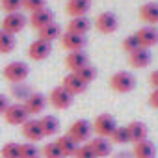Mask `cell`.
<instances>
[{"mask_svg": "<svg viewBox=\"0 0 158 158\" xmlns=\"http://www.w3.org/2000/svg\"><path fill=\"white\" fill-rule=\"evenodd\" d=\"M2 74H4V78H6L8 82L19 86V84H23V82H26V78L30 76V67H28L26 61L17 60V61L8 63V65L4 67Z\"/></svg>", "mask_w": 158, "mask_h": 158, "instance_id": "1", "label": "cell"}, {"mask_svg": "<svg viewBox=\"0 0 158 158\" xmlns=\"http://www.w3.org/2000/svg\"><path fill=\"white\" fill-rule=\"evenodd\" d=\"M91 134H93V125L88 119H76L74 123H71V127L67 130V136L71 139H74L78 145L88 143L91 139Z\"/></svg>", "mask_w": 158, "mask_h": 158, "instance_id": "2", "label": "cell"}, {"mask_svg": "<svg viewBox=\"0 0 158 158\" xmlns=\"http://www.w3.org/2000/svg\"><path fill=\"white\" fill-rule=\"evenodd\" d=\"M110 88L115 93H130L136 88V78L128 71H117L110 76Z\"/></svg>", "mask_w": 158, "mask_h": 158, "instance_id": "3", "label": "cell"}, {"mask_svg": "<svg viewBox=\"0 0 158 158\" xmlns=\"http://www.w3.org/2000/svg\"><path fill=\"white\" fill-rule=\"evenodd\" d=\"M2 117L11 127H23L30 119V115H28V112H26V108H24L23 102H10V106L6 108V112H4Z\"/></svg>", "mask_w": 158, "mask_h": 158, "instance_id": "4", "label": "cell"}, {"mask_svg": "<svg viewBox=\"0 0 158 158\" xmlns=\"http://www.w3.org/2000/svg\"><path fill=\"white\" fill-rule=\"evenodd\" d=\"M93 132L101 138H110L112 132L117 128V123H115V117L112 114H99L95 119H93Z\"/></svg>", "mask_w": 158, "mask_h": 158, "instance_id": "5", "label": "cell"}, {"mask_svg": "<svg viewBox=\"0 0 158 158\" xmlns=\"http://www.w3.org/2000/svg\"><path fill=\"white\" fill-rule=\"evenodd\" d=\"M73 99H74V97H73L63 86L52 88L50 93H48V97H47V101H48L56 110H67V108L73 104Z\"/></svg>", "mask_w": 158, "mask_h": 158, "instance_id": "6", "label": "cell"}, {"mask_svg": "<svg viewBox=\"0 0 158 158\" xmlns=\"http://www.w3.org/2000/svg\"><path fill=\"white\" fill-rule=\"evenodd\" d=\"M93 24H95V28L101 34L108 35V34H114L119 28V19H117V15L114 11H102V13L97 15V19H95Z\"/></svg>", "mask_w": 158, "mask_h": 158, "instance_id": "7", "label": "cell"}, {"mask_svg": "<svg viewBox=\"0 0 158 158\" xmlns=\"http://www.w3.org/2000/svg\"><path fill=\"white\" fill-rule=\"evenodd\" d=\"M28 24V19L23 11H15V13H6L4 21H2V30H6L8 34H19L24 30V26Z\"/></svg>", "mask_w": 158, "mask_h": 158, "instance_id": "8", "label": "cell"}, {"mask_svg": "<svg viewBox=\"0 0 158 158\" xmlns=\"http://www.w3.org/2000/svg\"><path fill=\"white\" fill-rule=\"evenodd\" d=\"M23 104H24L28 115H37V114H41V112L45 110V106H47V97H45L43 93H37V91H35V93H28V95L24 97Z\"/></svg>", "mask_w": 158, "mask_h": 158, "instance_id": "9", "label": "cell"}, {"mask_svg": "<svg viewBox=\"0 0 158 158\" xmlns=\"http://www.w3.org/2000/svg\"><path fill=\"white\" fill-rule=\"evenodd\" d=\"M61 86H63L73 97H74V95H82V93H86V89H88V84H86L76 73H69V74H65Z\"/></svg>", "mask_w": 158, "mask_h": 158, "instance_id": "10", "label": "cell"}, {"mask_svg": "<svg viewBox=\"0 0 158 158\" xmlns=\"http://www.w3.org/2000/svg\"><path fill=\"white\" fill-rule=\"evenodd\" d=\"M52 52V43L48 41H43V39H35L30 47H28V56L30 60L34 61H41V60H47Z\"/></svg>", "mask_w": 158, "mask_h": 158, "instance_id": "11", "label": "cell"}, {"mask_svg": "<svg viewBox=\"0 0 158 158\" xmlns=\"http://www.w3.org/2000/svg\"><path fill=\"white\" fill-rule=\"evenodd\" d=\"M89 149L93 151V154L97 158H106L112 154V149H114V143L110 141V138H101V136H95L88 141Z\"/></svg>", "mask_w": 158, "mask_h": 158, "instance_id": "12", "label": "cell"}, {"mask_svg": "<svg viewBox=\"0 0 158 158\" xmlns=\"http://www.w3.org/2000/svg\"><path fill=\"white\" fill-rule=\"evenodd\" d=\"M60 41H61V47H63L65 50H69V52H74V50H84V47L88 45L86 35H78V34H71V32L61 34Z\"/></svg>", "mask_w": 158, "mask_h": 158, "instance_id": "13", "label": "cell"}, {"mask_svg": "<svg viewBox=\"0 0 158 158\" xmlns=\"http://www.w3.org/2000/svg\"><path fill=\"white\" fill-rule=\"evenodd\" d=\"M134 35L138 37V41H139V45H141L143 48H151V47L158 45V28H154V26H151V24L141 26Z\"/></svg>", "mask_w": 158, "mask_h": 158, "instance_id": "14", "label": "cell"}, {"mask_svg": "<svg viewBox=\"0 0 158 158\" xmlns=\"http://www.w3.org/2000/svg\"><path fill=\"white\" fill-rule=\"evenodd\" d=\"M23 136L26 138V141H30V143H37V141H41L45 136H43V130H41V125H39V119H34V117H30L24 125H23Z\"/></svg>", "mask_w": 158, "mask_h": 158, "instance_id": "15", "label": "cell"}, {"mask_svg": "<svg viewBox=\"0 0 158 158\" xmlns=\"http://www.w3.org/2000/svg\"><path fill=\"white\" fill-rule=\"evenodd\" d=\"M89 63L88 60V54L84 50H74V52H69L65 56V67L71 71V73H76V71H80L82 67H86Z\"/></svg>", "mask_w": 158, "mask_h": 158, "instance_id": "16", "label": "cell"}, {"mask_svg": "<svg viewBox=\"0 0 158 158\" xmlns=\"http://www.w3.org/2000/svg\"><path fill=\"white\" fill-rule=\"evenodd\" d=\"M50 23H54V11L48 10V8H43L39 11L30 13V26L35 28V30H41Z\"/></svg>", "mask_w": 158, "mask_h": 158, "instance_id": "17", "label": "cell"}, {"mask_svg": "<svg viewBox=\"0 0 158 158\" xmlns=\"http://www.w3.org/2000/svg\"><path fill=\"white\" fill-rule=\"evenodd\" d=\"M151 61H152V56H151V50L149 48L139 47L138 50H134V52L128 54V63L134 69H145V67H149Z\"/></svg>", "mask_w": 158, "mask_h": 158, "instance_id": "18", "label": "cell"}, {"mask_svg": "<svg viewBox=\"0 0 158 158\" xmlns=\"http://www.w3.org/2000/svg\"><path fill=\"white\" fill-rule=\"evenodd\" d=\"M91 10V0H67L65 11L73 17H86Z\"/></svg>", "mask_w": 158, "mask_h": 158, "instance_id": "19", "label": "cell"}, {"mask_svg": "<svg viewBox=\"0 0 158 158\" xmlns=\"http://www.w3.org/2000/svg\"><path fill=\"white\" fill-rule=\"evenodd\" d=\"M127 130H128L130 143H139V141L147 139V134H149V128L143 121H130L127 125Z\"/></svg>", "mask_w": 158, "mask_h": 158, "instance_id": "20", "label": "cell"}, {"mask_svg": "<svg viewBox=\"0 0 158 158\" xmlns=\"http://www.w3.org/2000/svg\"><path fill=\"white\" fill-rule=\"evenodd\" d=\"M132 156L134 158H156V145L149 138L139 141V143H134Z\"/></svg>", "mask_w": 158, "mask_h": 158, "instance_id": "21", "label": "cell"}, {"mask_svg": "<svg viewBox=\"0 0 158 158\" xmlns=\"http://www.w3.org/2000/svg\"><path fill=\"white\" fill-rule=\"evenodd\" d=\"M91 26H93V23H91L88 17H73V19L67 23V32L78 34V35H86Z\"/></svg>", "mask_w": 158, "mask_h": 158, "instance_id": "22", "label": "cell"}, {"mask_svg": "<svg viewBox=\"0 0 158 158\" xmlns=\"http://www.w3.org/2000/svg\"><path fill=\"white\" fill-rule=\"evenodd\" d=\"M139 17L147 24H156L158 23V2H145L139 8Z\"/></svg>", "mask_w": 158, "mask_h": 158, "instance_id": "23", "label": "cell"}, {"mask_svg": "<svg viewBox=\"0 0 158 158\" xmlns=\"http://www.w3.org/2000/svg\"><path fill=\"white\" fill-rule=\"evenodd\" d=\"M60 37H61V28H60V24H56V23H50V24H47L45 28L37 30V39H43V41L52 43V41H56V39H60Z\"/></svg>", "mask_w": 158, "mask_h": 158, "instance_id": "24", "label": "cell"}, {"mask_svg": "<svg viewBox=\"0 0 158 158\" xmlns=\"http://www.w3.org/2000/svg\"><path fill=\"white\" fill-rule=\"evenodd\" d=\"M39 125H41V130H43V136H54L58 130H60V121L56 115H43L39 117Z\"/></svg>", "mask_w": 158, "mask_h": 158, "instance_id": "25", "label": "cell"}, {"mask_svg": "<svg viewBox=\"0 0 158 158\" xmlns=\"http://www.w3.org/2000/svg\"><path fill=\"white\" fill-rule=\"evenodd\" d=\"M56 145H58L60 152L63 154V158L73 156V154H74V151H76V147H78V143H76L74 139H71L67 134H65V136H60V138L56 139Z\"/></svg>", "mask_w": 158, "mask_h": 158, "instance_id": "26", "label": "cell"}, {"mask_svg": "<svg viewBox=\"0 0 158 158\" xmlns=\"http://www.w3.org/2000/svg\"><path fill=\"white\" fill-rule=\"evenodd\" d=\"M15 45H17L15 35L13 34H8L6 30L0 28V54H10V52H13L15 50Z\"/></svg>", "mask_w": 158, "mask_h": 158, "instance_id": "27", "label": "cell"}, {"mask_svg": "<svg viewBox=\"0 0 158 158\" xmlns=\"http://www.w3.org/2000/svg\"><path fill=\"white\" fill-rule=\"evenodd\" d=\"M0 156L2 158H21V143L8 141L2 149H0Z\"/></svg>", "mask_w": 158, "mask_h": 158, "instance_id": "28", "label": "cell"}, {"mask_svg": "<svg viewBox=\"0 0 158 158\" xmlns=\"http://www.w3.org/2000/svg\"><path fill=\"white\" fill-rule=\"evenodd\" d=\"M110 141H112V143H117V145L130 143V138H128V130H127V127H117V128L112 132Z\"/></svg>", "mask_w": 158, "mask_h": 158, "instance_id": "29", "label": "cell"}, {"mask_svg": "<svg viewBox=\"0 0 158 158\" xmlns=\"http://www.w3.org/2000/svg\"><path fill=\"white\" fill-rule=\"evenodd\" d=\"M41 154V149L35 145V143H21V158H39Z\"/></svg>", "mask_w": 158, "mask_h": 158, "instance_id": "30", "label": "cell"}, {"mask_svg": "<svg viewBox=\"0 0 158 158\" xmlns=\"http://www.w3.org/2000/svg\"><path fill=\"white\" fill-rule=\"evenodd\" d=\"M76 74L80 76L82 80H84V82H86V84L89 86V84H91V82L95 80V78H97V69H95V67H93L91 63H88V65H86V67H82L80 71H76Z\"/></svg>", "mask_w": 158, "mask_h": 158, "instance_id": "31", "label": "cell"}, {"mask_svg": "<svg viewBox=\"0 0 158 158\" xmlns=\"http://www.w3.org/2000/svg\"><path fill=\"white\" fill-rule=\"evenodd\" d=\"M41 156L43 158H63V154L60 152L56 141H50V143H45L43 149H41Z\"/></svg>", "mask_w": 158, "mask_h": 158, "instance_id": "32", "label": "cell"}, {"mask_svg": "<svg viewBox=\"0 0 158 158\" xmlns=\"http://www.w3.org/2000/svg\"><path fill=\"white\" fill-rule=\"evenodd\" d=\"M0 6L6 13H15V11H21L23 0H0Z\"/></svg>", "mask_w": 158, "mask_h": 158, "instance_id": "33", "label": "cell"}, {"mask_svg": "<svg viewBox=\"0 0 158 158\" xmlns=\"http://www.w3.org/2000/svg\"><path fill=\"white\" fill-rule=\"evenodd\" d=\"M141 45H139V41H138V37L132 34V35H127L125 39H123V50L127 52V54H130V52H134V50H138Z\"/></svg>", "mask_w": 158, "mask_h": 158, "instance_id": "34", "label": "cell"}, {"mask_svg": "<svg viewBox=\"0 0 158 158\" xmlns=\"http://www.w3.org/2000/svg\"><path fill=\"white\" fill-rule=\"evenodd\" d=\"M23 8L28 10L30 13H34V11L47 8V0H23Z\"/></svg>", "mask_w": 158, "mask_h": 158, "instance_id": "35", "label": "cell"}, {"mask_svg": "<svg viewBox=\"0 0 158 158\" xmlns=\"http://www.w3.org/2000/svg\"><path fill=\"white\" fill-rule=\"evenodd\" d=\"M73 158H97V156L93 154V151L89 149L88 143H82V145H78V147H76Z\"/></svg>", "mask_w": 158, "mask_h": 158, "instance_id": "36", "label": "cell"}, {"mask_svg": "<svg viewBox=\"0 0 158 158\" xmlns=\"http://www.w3.org/2000/svg\"><path fill=\"white\" fill-rule=\"evenodd\" d=\"M8 106H10V99H8V95L0 93V115H4V112H6Z\"/></svg>", "mask_w": 158, "mask_h": 158, "instance_id": "37", "label": "cell"}, {"mask_svg": "<svg viewBox=\"0 0 158 158\" xmlns=\"http://www.w3.org/2000/svg\"><path fill=\"white\" fill-rule=\"evenodd\" d=\"M149 104H151V108L158 110V89H152V93L149 95Z\"/></svg>", "mask_w": 158, "mask_h": 158, "instance_id": "38", "label": "cell"}, {"mask_svg": "<svg viewBox=\"0 0 158 158\" xmlns=\"http://www.w3.org/2000/svg\"><path fill=\"white\" fill-rule=\"evenodd\" d=\"M149 84L152 86V89H158V69L149 74Z\"/></svg>", "mask_w": 158, "mask_h": 158, "instance_id": "39", "label": "cell"}]
</instances>
